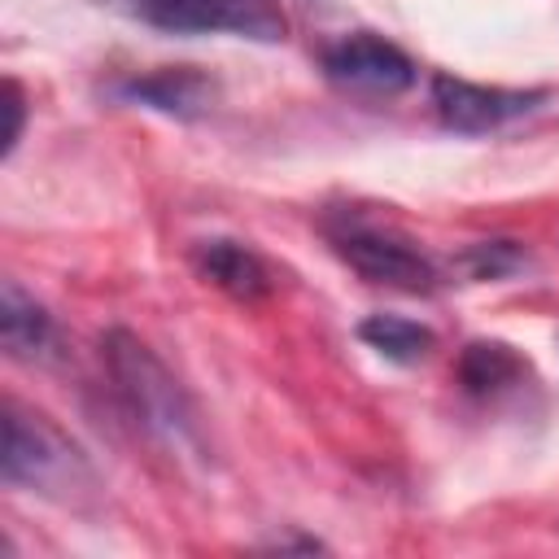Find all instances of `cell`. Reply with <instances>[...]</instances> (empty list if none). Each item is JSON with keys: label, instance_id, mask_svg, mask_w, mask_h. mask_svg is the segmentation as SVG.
Listing matches in <instances>:
<instances>
[{"label": "cell", "instance_id": "obj_4", "mask_svg": "<svg viewBox=\"0 0 559 559\" xmlns=\"http://www.w3.org/2000/svg\"><path fill=\"white\" fill-rule=\"evenodd\" d=\"M105 4L166 35H240L258 44H280L288 35V17L275 0H105Z\"/></svg>", "mask_w": 559, "mask_h": 559}, {"label": "cell", "instance_id": "obj_8", "mask_svg": "<svg viewBox=\"0 0 559 559\" xmlns=\"http://www.w3.org/2000/svg\"><path fill=\"white\" fill-rule=\"evenodd\" d=\"M192 271L205 284H214L218 293H227L231 301H262L275 288L266 258L258 249H249L245 240H231V236L197 240L192 245Z\"/></svg>", "mask_w": 559, "mask_h": 559}, {"label": "cell", "instance_id": "obj_3", "mask_svg": "<svg viewBox=\"0 0 559 559\" xmlns=\"http://www.w3.org/2000/svg\"><path fill=\"white\" fill-rule=\"evenodd\" d=\"M323 231L349 271H358L367 284H384L397 293H432L441 271L437 262L397 227L367 218L362 210H336L323 218Z\"/></svg>", "mask_w": 559, "mask_h": 559}, {"label": "cell", "instance_id": "obj_9", "mask_svg": "<svg viewBox=\"0 0 559 559\" xmlns=\"http://www.w3.org/2000/svg\"><path fill=\"white\" fill-rule=\"evenodd\" d=\"M0 341L9 349V358L17 362H57L61 358V332H57V319L17 284V280H4V293H0Z\"/></svg>", "mask_w": 559, "mask_h": 559}, {"label": "cell", "instance_id": "obj_1", "mask_svg": "<svg viewBox=\"0 0 559 559\" xmlns=\"http://www.w3.org/2000/svg\"><path fill=\"white\" fill-rule=\"evenodd\" d=\"M100 354H105V371L114 380L118 402L153 441H162L175 454H205L201 415H197L188 389L135 332H127V328L105 332Z\"/></svg>", "mask_w": 559, "mask_h": 559}, {"label": "cell", "instance_id": "obj_6", "mask_svg": "<svg viewBox=\"0 0 559 559\" xmlns=\"http://www.w3.org/2000/svg\"><path fill=\"white\" fill-rule=\"evenodd\" d=\"M546 100V92H524V87H489V83H472V79H454V74H432V105L437 118L459 131V135H485L498 131L515 118H524L528 109H537Z\"/></svg>", "mask_w": 559, "mask_h": 559}, {"label": "cell", "instance_id": "obj_11", "mask_svg": "<svg viewBox=\"0 0 559 559\" xmlns=\"http://www.w3.org/2000/svg\"><path fill=\"white\" fill-rule=\"evenodd\" d=\"M358 341L371 345L380 358L402 362V367H415L437 349L432 328H424V323H415L406 314H367L358 323Z\"/></svg>", "mask_w": 559, "mask_h": 559}, {"label": "cell", "instance_id": "obj_7", "mask_svg": "<svg viewBox=\"0 0 559 559\" xmlns=\"http://www.w3.org/2000/svg\"><path fill=\"white\" fill-rule=\"evenodd\" d=\"M114 96H122L131 105H144V109H157V114H170V118H201V114L214 109L218 87L197 66H157L148 74L118 79Z\"/></svg>", "mask_w": 559, "mask_h": 559}, {"label": "cell", "instance_id": "obj_10", "mask_svg": "<svg viewBox=\"0 0 559 559\" xmlns=\"http://www.w3.org/2000/svg\"><path fill=\"white\" fill-rule=\"evenodd\" d=\"M528 362L507 345V341H472L459 354V384L472 397H493L511 384H520Z\"/></svg>", "mask_w": 559, "mask_h": 559}, {"label": "cell", "instance_id": "obj_12", "mask_svg": "<svg viewBox=\"0 0 559 559\" xmlns=\"http://www.w3.org/2000/svg\"><path fill=\"white\" fill-rule=\"evenodd\" d=\"M520 262H524V253H520L511 240H480V245H472V249L459 253V266H463L472 280H502V275H511Z\"/></svg>", "mask_w": 559, "mask_h": 559}, {"label": "cell", "instance_id": "obj_2", "mask_svg": "<svg viewBox=\"0 0 559 559\" xmlns=\"http://www.w3.org/2000/svg\"><path fill=\"white\" fill-rule=\"evenodd\" d=\"M0 476L17 489H31L48 502L79 507L100 493L92 459L39 411H22L4 402V445H0Z\"/></svg>", "mask_w": 559, "mask_h": 559}, {"label": "cell", "instance_id": "obj_5", "mask_svg": "<svg viewBox=\"0 0 559 559\" xmlns=\"http://www.w3.org/2000/svg\"><path fill=\"white\" fill-rule=\"evenodd\" d=\"M323 74L354 96H397L415 83V61L384 35L354 31L323 48Z\"/></svg>", "mask_w": 559, "mask_h": 559}, {"label": "cell", "instance_id": "obj_13", "mask_svg": "<svg viewBox=\"0 0 559 559\" xmlns=\"http://www.w3.org/2000/svg\"><path fill=\"white\" fill-rule=\"evenodd\" d=\"M4 92H9V135H4V157L17 148V140H22V122H26V96H22V83L17 79H9L4 83Z\"/></svg>", "mask_w": 559, "mask_h": 559}]
</instances>
